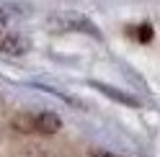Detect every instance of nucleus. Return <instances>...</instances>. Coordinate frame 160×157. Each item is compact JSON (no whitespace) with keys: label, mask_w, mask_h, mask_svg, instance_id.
Segmentation results:
<instances>
[{"label":"nucleus","mask_w":160,"mask_h":157,"mask_svg":"<svg viewBox=\"0 0 160 157\" xmlns=\"http://www.w3.org/2000/svg\"><path fill=\"white\" fill-rule=\"evenodd\" d=\"M59 126H62V119L57 113L44 111V113L34 116V131H39V134H54V131H59Z\"/></svg>","instance_id":"1"},{"label":"nucleus","mask_w":160,"mask_h":157,"mask_svg":"<svg viewBox=\"0 0 160 157\" xmlns=\"http://www.w3.org/2000/svg\"><path fill=\"white\" fill-rule=\"evenodd\" d=\"M0 52L23 54L26 52V41H23L21 36H13V34H0Z\"/></svg>","instance_id":"2"},{"label":"nucleus","mask_w":160,"mask_h":157,"mask_svg":"<svg viewBox=\"0 0 160 157\" xmlns=\"http://www.w3.org/2000/svg\"><path fill=\"white\" fill-rule=\"evenodd\" d=\"M96 88H101V90H103V93H108L111 98H119V101H124V103H129V106H137L134 98H129V95H124V93H116V90H111V88H106V85H96Z\"/></svg>","instance_id":"3"},{"label":"nucleus","mask_w":160,"mask_h":157,"mask_svg":"<svg viewBox=\"0 0 160 157\" xmlns=\"http://www.w3.org/2000/svg\"><path fill=\"white\" fill-rule=\"evenodd\" d=\"M88 157H119V155H114V152H103V150H93Z\"/></svg>","instance_id":"4"}]
</instances>
